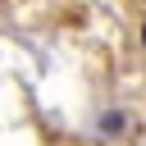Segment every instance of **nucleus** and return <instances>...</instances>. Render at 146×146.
<instances>
[{"instance_id": "nucleus-2", "label": "nucleus", "mask_w": 146, "mask_h": 146, "mask_svg": "<svg viewBox=\"0 0 146 146\" xmlns=\"http://www.w3.org/2000/svg\"><path fill=\"white\" fill-rule=\"evenodd\" d=\"M141 50H146V18H141Z\"/></svg>"}, {"instance_id": "nucleus-1", "label": "nucleus", "mask_w": 146, "mask_h": 146, "mask_svg": "<svg viewBox=\"0 0 146 146\" xmlns=\"http://www.w3.org/2000/svg\"><path fill=\"white\" fill-rule=\"evenodd\" d=\"M100 132H105V137H119V132H123V114H119V110H105V114H100Z\"/></svg>"}]
</instances>
